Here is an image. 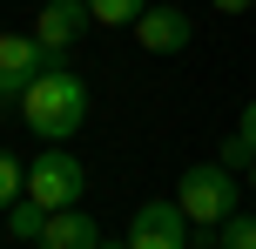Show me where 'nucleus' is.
Returning a JSON list of instances; mask_svg holds the SVG:
<instances>
[{"label": "nucleus", "mask_w": 256, "mask_h": 249, "mask_svg": "<svg viewBox=\"0 0 256 249\" xmlns=\"http://www.w3.org/2000/svg\"><path fill=\"white\" fill-rule=\"evenodd\" d=\"M20 196H27V169H20V162L7 155V148H0V216H7V209H14Z\"/></svg>", "instance_id": "f8f14e48"}, {"label": "nucleus", "mask_w": 256, "mask_h": 249, "mask_svg": "<svg viewBox=\"0 0 256 249\" xmlns=\"http://www.w3.org/2000/svg\"><path fill=\"white\" fill-rule=\"evenodd\" d=\"M243 182H250V189H256V162H250V175H243Z\"/></svg>", "instance_id": "f3484780"}, {"label": "nucleus", "mask_w": 256, "mask_h": 249, "mask_svg": "<svg viewBox=\"0 0 256 249\" xmlns=\"http://www.w3.org/2000/svg\"><path fill=\"white\" fill-rule=\"evenodd\" d=\"M135 40H142V54H182V47L196 40V20H189L182 7H142Z\"/></svg>", "instance_id": "423d86ee"}, {"label": "nucleus", "mask_w": 256, "mask_h": 249, "mask_svg": "<svg viewBox=\"0 0 256 249\" xmlns=\"http://www.w3.org/2000/svg\"><path fill=\"white\" fill-rule=\"evenodd\" d=\"M256 0H216V13H250Z\"/></svg>", "instance_id": "2eb2a0df"}, {"label": "nucleus", "mask_w": 256, "mask_h": 249, "mask_svg": "<svg viewBox=\"0 0 256 249\" xmlns=\"http://www.w3.org/2000/svg\"><path fill=\"white\" fill-rule=\"evenodd\" d=\"M48 67H68V54L40 47L34 34H0V101H20L34 74H48Z\"/></svg>", "instance_id": "20e7f679"}, {"label": "nucleus", "mask_w": 256, "mask_h": 249, "mask_svg": "<svg viewBox=\"0 0 256 249\" xmlns=\"http://www.w3.org/2000/svg\"><path fill=\"white\" fill-rule=\"evenodd\" d=\"M209 243L216 249H256V216H222Z\"/></svg>", "instance_id": "9b49d317"}, {"label": "nucleus", "mask_w": 256, "mask_h": 249, "mask_svg": "<svg viewBox=\"0 0 256 249\" xmlns=\"http://www.w3.org/2000/svg\"><path fill=\"white\" fill-rule=\"evenodd\" d=\"M40 229H48V209L20 196V202L7 209V243H40Z\"/></svg>", "instance_id": "1a4fd4ad"}, {"label": "nucleus", "mask_w": 256, "mask_h": 249, "mask_svg": "<svg viewBox=\"0 0 256 249\" xmlns=\"http://www.w3.org/2000/svg\"><path fill=\"white\" fill-rule=\"evenodd\" d=\"M250 162H256V148L243 135H230V142H222V169H250Z\"/></svg>", "instance_id": "ddd939ff"}, {"label": "nucleus", "mask_w": 256, "mask_h": 249, "mask_svg": "<svg viewBox=\"0 0 256 249\" xmlns=\"http://www.w3.org/2000/svg\"><path fill=\"white\" fill-rule=\"evenodd\" d=\"M236 135H243V142H250V148H256V101H250V108H243V121H236Z\"/></svg>", "instance_id": "4468645a"}, {"label": "nucleus", "mask_w": 256, "mask_h": 249, "mask_svg": "<svg viewBox=\"0 0 256 249\" xmlns=\"http://www.w3.org/2000/svg\"><path fill=\"white\" fill-rule=\"evenodd\" d=\"M88 196V169H81L74 155H68V142H48L34 162H27V202H40V209H74V202Z\"/></svg>", "instance_id": "7ed1b4c3"}, {"label": "nucleus", "mask_w": 256, "mask_h": 249, "mask_svg": "<svg viewBox=\"0 0 256 249\" xmlns=\"http://www.w3.org/2000/svg\"><path fill=\"white\" fill-rule=\"evenodd\" d=\"M176 202H182V216H189L196 229H216L222 216H236V202H243V175L222 169V162H196V169H182Z\"/></svg>", "instance_id": "f03ea898"}, {"label": "nucleus", "mask_w": 256, "mask_h": 249, "mask_svg": "<svg viewBox=\"0 0 256 249\" xmlns=\"http://www.w3.org/2000/svg\"><path fill=\"white\" fill-rule=\"evenodd\" d=\"M189 216H182V202L168 196V202H142L135 216H128V249H189Z\"/></svg>", "instance_id": "39448f33"}, {"label": "nucleus", "mask_w": 256, "mask_h": 249, "mask_svg": "<svg viewBox=\"0 0 256 249\" xmlns=\"http://www.w3.org/2000/svg\"><path fill=\"white\" fill-rule=\"evenodd\" d=\"M94 243H102V229H94V216H81V202L54 209L48 229H40V249H94Z\"/></svg>", "instance_id": "6e6552de"}, {"label": "nucleus", "mask_w": 256, "mask_h": 249, "mask_svg": "<svg viewBox=\"0 0 256 249\" xmlns=\"http://www.w3.org/2000/svg\"><path fill=\"white\" fill-rule=\"evenodd\" d=\"M94 27V13H88V0H40V20H34V40L40 47H74L81 34Z\"/></svg>", "instance_id": "0eeeda50"}, {"label": "nucleus", "mask_w": 256, "mask_h": 249, "mask_svg": "<svg viewBox=\"0 0 256 249\" xmlns=\"http://www.w3.org/2000/svg\"><path fill=\"white\" fill-rule=\"evenodd\" d=\"M20 115H27V128H34L40 142H74V135L88 128V81H81L74 67H48V74H34V88L20 94Z\"/></svg>", "instance_id": "f257e3e1"}, {"label": "nucleus", "mask_w": 256, "mask_h": 249, "mask_svg": "<svg viewBox=\"0 0 256 249\" xmlns=\"http://www.w3.org/2000/svg\"><path fill=\"white\" fill-rule=\"evenodd\" d=\"M142 7H148V0H88L94 27H135V20H142Z\"/></svg>", "instance_id": "9d476101"}, {"label": "nucleus", "mask_w": 256, "mask_h": 249, "mask_svg": "<svg viewBox=\"0 0 256 249\" xmlns=\"http://www.w3.org/2000/svg\"><path fill=\"white\" fill-rule=\"evenodd\" d=\"M94 249H128V243H122V236H102V243H94Z\"/></svg>", "instance_id": "dca6fc26"}]
</instances>
